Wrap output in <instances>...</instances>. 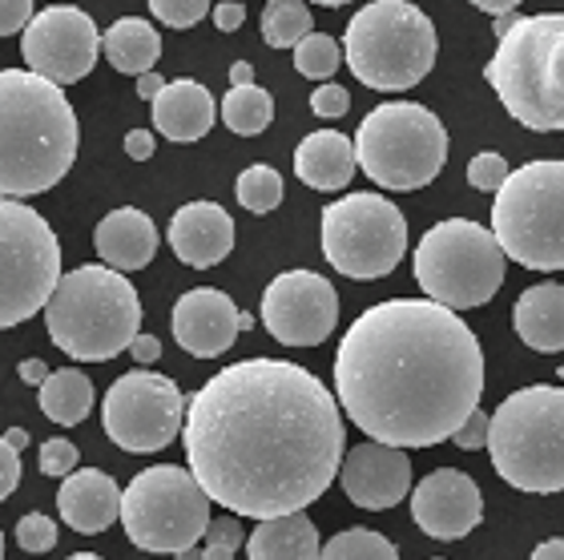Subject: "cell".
I'll list each match as a JSON object with an SVG mask.
<instances>
[{
    "label": "cell",
    "mask_w": 564,
    "mask_h": 560,
    "mask_svg": "<svg viewBox=\"0 0 564 560\" xmlns=\"http://www.w3.org/2000/svg\"><path fill=\"white\" fill-rule=\"evenodd\" d=\"M186 464L210 504L274 520L306 513L343 467L339 399L286 359H242L189 396Z\"/></svg>",
    "instance_id": "1"
},
{
    "label": "cell",
    "mask_w": 564,
    "mask_h": 560,
    "mask_svg": "<svg viewBox=\"0 0 564 560\" xmlns=\"http://www.w3.org/2000/svg\"><path fill=\"white\" fill-rule=\"evenodd\" d=\"M480 396V338L432 299L367 306L335 351V399L376 444L403 452L444 444Z\"/></svg>",
    "instance_id": "2"
},
{
    "label": "cell",
    "mask_w": 564,
    "mask_h": 560,
    "mask_svg": "<svg viewBox=\"0 0 564 560\" xmlns=\"http://www.w3.org/2000/svg\"><path fill=\"white\" fill-rule=\"evenodd\" d=\"M77 114L61 85L29 69H0V198H33L77 162Z\"/></svg>",
    "instance_id": "3"
},
{
    "label": "cell",
    "mask_w": 564,
    "mask_h": 560,
    "mask_svg": "<svg viewBox=\"0 0 564 560\" xmlns=\"http://www.w3.org/2000/svg\"><path fill=\"white\" fill-rule=\"evenodd\" d=\"M48 338L77 363H106L141 335V299L133 282L106 262L61 274L45 303Z\"/></svg>",
    "instance_id": "4"
},
{
    "label": "cell",
    "mask_w": 564,
    "mask_h": 560,
    "mask_svg": "<svg viewBox=\"0 0 564 560\" xmlns=\"http://www.w3.org/2000/svg\"><path fill=\"white\" fill-rule=\"evenodd\" d=\"M488 85L512 121L536 133L564 129V12L517 17L500 36L488 69Z\"/></svg>",
    "instance_id": "5"
},
{
    "label": "cell",
    "mask_w": 564,
    "mask_h": 560,
    "mask_svg": "<svg viewBox=\"0 0 564 560\" xmlns=\"http://www.w3.org/2000/svg\"><path fill=\"white\" fill-rule=\"evenodd\" d=\"M488 452L500 480L520 492H564V387H520L488 420Z\"/></svg>",
    "instance_id": "6"
},
{
    "label": "cell",
    "mask_w": 564,
    "mask_h": 560,
    "mask_svg": "<svg viewBox=\"0 0 564 560\" xmlns=\"http://www.w3.org/2000/svg\"><path fill=\"white\" fill-rule=\"evenodd\" d=\"M435 24L412 0H376L355 12L343 33V57L367 89L403 94L435 65Z\"/></svg>",
    "instance_id": "7"
},
{
    "label": "cell",
    "mask_w": 564,
    "mask_h": 560,
    "mask_svg": "<svg viewBox=\"0 0 564 560\" xmlns=\"http://www.w3.org/2000/svg\"><path fill=\"white\" fill-rule=\"evenodd\" d=\"M355 162L383 190H423L447 162V129L427 106L383 101L355 133Z\"/></svg>",
    "instance_id": "8"
},
{
    "label": "cell",
    "mask_w": 564,
    "mask_h": 560,
    "mask_svg": "<svg viewBox=\"0 0 564 560\" xmlns=\"http://www.w3.org/2000/svg\"><path fill=\"white\" fill-rule=\"evenodd\" d=\"M492 238L529 270H564V162H529L496 190Z\"/></svg>",
    "instance_id": "9"
},
{
    "label": "cell",
    "mask_w": 564,
    "mask_h": 560,
    "mask_svg": "<svg viewBox=\"0 0 564 560\" xmlns=\"http://www.w3.org/2000/svg\"><path fill=\"white\" fill-rule=\"evenodd\" d=\"M505 250L471 218H444L415 246V282L432 303L447 311H471L492 303L505 282Z\"/></svg>",
    "instance_id": "10"
},
{
    "label": "cell",
    "mask_w": 564,
    "mask_h": 560,
    "mask_svg": "<svg viewBox=\"0 0 564 560\" xmlns=\"http://www.w3.org/2000/svg\"><path fill=\"white\" fill-rule=\"evenodd\" d=\"M121 528L133 549L177 552L194 549L210 528V496L198 488L189 467L153 464L121 492Z\"/></svg>",
    "instance_id": "11"
},
{
    "label": "cell",
    "mask_w": 564,
    "mask_h": 560,
    "mask_svg": "<svg viewBox=\"0 0 564 560\" xmlns=\"http://www.w3.org/2000/svg\"><path fill=\"white\" fill-rule=\"evenodd\" d=\"M61 282V243L53 226L17 198H0V331L45 311Z\"/></svg>",
    "instance_id": "12"
},
{
    "label": "cell",
    "mask_w": 564,
    "mask_h": 560,
    "mask_svg": "<svg viewBox=\"0 0 564 560\" xmlns=\"http://www.w3.org/2000/svg\"><path fill=\"white\" fill-rule=\"evenodd\" d=\"M323 255L347 279H388L408 255L400 206L379 194H347L323 206Z\"/></svg>",
    "instance_id": "13"
},
{
    "label": "cell",
    "mask_w": 564,
    "mask_h": 560,
    "mask_svg": "<svg viewBox=\"0 0 564 560\" xmlns=\"http://www.w3.org/2000/svg\"><path fill=\"white\" fill-rule=\"evenodd\" d=\"M101 423L121 452H162L174 444L186 423V396L177 391L170 375L138 367L113 379L101 403Z\"/></svg>",
    "instance_id": "14"
},
{
    "label": "cell",
    "mask_w": 564,
    "mask_h": 560,
    "mask_svg": "<svg viewBox=\"0 0 564 560\" xmlns=\"http://www.w3.org/2000/svg\"><path fill=\"white\" fill-rule=\"evenodd\" d=\"M21 53L29 73L45 77L53 85H73L89 77L101 53V33L94 17L73 4H48L36 12L21 36Z\"/></svg>",
    "instance_id": "15"
},
{
    "label": "cell",
    "mask_w": 564,
    "mask_h": 560,
    "mask_svg": "<svg viewBox=\"0 0 564 560\" xmlns=\"http://www.w3.org/2000/svg\"><path fill=\"white\" fill-rule=\"evenodd\" d=\"M262 323L282 347H318L339 323V294L315 270H286L262 291Z\"/></svg>",
    "instance_id": "16"
},
{
    "label": "cell",
    "mask_w": 564,
    "mask_h": 560,
    "mask_svg": "<svg viewBox=\"0 0 564 560\" xmlns=\"http://www.w3.org/2000/svg\"><path fill=\"white\" fill-rule=\"evenodd\" d=\"M412 520L432 540H459L484 520V496L459 467H435L412 492Z\"/></svg>",
    "instance_id": "17"
},
{
    "label": "cell",
    "mask_w": 564,
    "mask_h": 560,
    "mask_svg": "<svg viewBox=\"0 0 564 560\" xmlns=\"http://www.w3.org/2000/svg\"><path fill=\"white\" fill-rule=\"evenodd\" d=\"M339 480L351 504H359L367 513H388L412 492V460L403 448L367 440L343 455Z\"/></svg>",
    "instance_id": "18"
},
{
    "label": "cell",
    "mask_w": 564,
    "mask_h": 560,
    "mask_svg": "<svg viewBox=\"0 0 564 560\" xmlns=\"http://www.w3.org/2000/svg\"><path fill=\"white\" fill-rule=\"evenodd\" d=\"M170 327H174L177 347L189 351L194 359H218V355L235 347L238 306L226 291L198 287V291H186L174 303Z\"/></svg>",
    "instance_id": "19"
},
{
    "label": "cell",
    "mask_w": 564,
    "mask_h": 560,
    "mask_svg": "<svg viewBox=\"0 0 564 560\" xmlns=\"http://www.w3.org/2000/svg\"><path fill=\"white\" fill-rule=\"evenodd\" d=\"M170 246L186 267H218L235 250V218L218 202H186L170 218Z\"/></svg>",
    "instance_id": "20"
},
{
    "label": "cell",
    "mask_w": 564,
    "mask_h": 560,
    "mask_svg": "<svg viewBox=\"0 0 564 560\" xmlns=\"http://www.w3.org/2000/svg\"><path fill=\"white\" fill-rule=\"evenodd\" d=\"M61 520L82 532V537H97L106 532L113 520H121V488L118 480L101 472V467H77L73 476H65L57 492Z\"/></svg>",
    "instance_id": "21"
},
{
    "label": "cell",
    "mask_w": 564,
    "mask_h": 560,
    "mask_svg": "<svg viewBox=\"0 0 564 560\" xmlns=\"http://www.w3.org/2000/svg\"><path fill=\"white\" fill-rule=\"evenodd\" d=\"M94 246L109 270H121V274L126 270H141L150 267L153 255H158V226L138 206H121V211H109L97 223Z\"/></svg>",
    "instance_id": "22"
},
{
    "label": "cell",
    "mask_w": 564,
    "mask_h": 560,
    "mask_svg": "<svg viewBox=\"0 0 564 560\" xmlns=\"http://www.w3.org/2000/svg\"><path fill=\"white\" fill-rule=\"evenodd\" d=\"M150 114H153V129L162 138L186 146V141H198L210 133L218 109H214V97L206 85L182 77V82H165L162 94L150 101Z\"/></svg>",
    "instance_id": "23"
},
{
    "label": "cell",
    "mask_w": 564,
    "mask_h": 560,
    "mask_svg": "<svg viewBox=\"0 0 564 560\" xmlns=\"http://www.w3.org/2000/svg\"><path fill=\"white\" fill-rule=\"evenodd\" d=\"M355 141L339 129H315L311 138L299 141L294 150V174L303 177L311 190H347L355 177Z\"/></svg>",
    "instance_id": "24"
},
{
    "label": "cell",
    "mask_w": 564,
    "mask_h": 560,
    "mask_svg": "<svg viewBox=\"0 0 564 560\" xmlns=\"http://www.w3.org/2000/svg\"><path fill=\"white\" fill-rule=\"evenodd\" d=\"M512 327L520 343L532 351H564V282H541L517 299L512 311Z\"/></svg>",
    "instance_id": "25"
},
{
    "label": "cell",
    "mask_w": 564,
    "mask_h": 560,
    "mask_svg": "<svg viewBox=\"0 0 564 560\" xmlns=\"http://www.w3.org/2000/svg\"><path fill=\"white\" fill-rule=\"evenodd\" d=\"M250 560H318V528L306 513L259 520L247 540Z\"/></svg>",
    "instance_id": "26"
},
{
    "label": "cell",
    "mask_w": 564,
    "mask_h": 560,
    "mask_svg": "<svg viewBox=\"0 0 564 560\" xmlns=\"http://www.w3.org/2000/svg\"><path fill=\"white\" fill-rule=\"evenodd\" d=\"M101 49H106L109 65L118 73H130V77H141V73L158 69V57H162V36L150 21L141 17H121L118 24H109L101 33Z\"/></svg>",
    "instance_id": "27"
},
{
    "label": "cell",
    "mask_w": 564,
    "mask_h": 560,
    "mask_svg": "<svg viewBox=\"0 0 564 560\" xmlns=\"http://www.w3.org/2000/svg\"><path fill=\"white\" fill-rule=\"evenodd\" d=\"M94 408V384L89 375L77 371V367H61V371H48V379L41 384V411L48 420L61 423V428H73L82 423Z\"/></svg>",
    "instance_id": "28"
},
{
    "label": "cell",
    "mask_w": 564,
    "mask_h": 560,
    "mask_svg": "<svg viewBox=\"0 0 564 560\" xmlns=\"http://www.w3.org/2000/svg\"><path fill=\"white\" fill-rule=\"evenodd\" d=\"M223 121L238 138H259L274 121V97L262 85H242L223 97Z\"/></svg>",
    "instance_id": "29"
},
{
    "label": "cell",
    "mask_w": 564,
    "mask_h": 560,
    "mask_svg": "<svg viewBox=\"0 0 564 560\" xmlns=\"http://www.w3.org/2000/svg\"><path fill=\"white\" fill-rule=\"evenodd\" d=\"M311 9L303 0H267L262 9V41L271 49H294L303 36H311Z\"/></svg>",
    "instance_id": "30"
},
{
    "label": "cell",
    "mask_w": 564,
    "mask_h": 560,
    "mask_svg": "<svg viewBox=\"0 0 564 560\" xmlns=\"http://www.w3.org/2000/svg\"><path fill=\"white\" fill-rule=\"evenodd\" d=\"M318 560H400V549L376 528H343L318 549Z\"/></svg>",
    "instance_id": "31"
},
{
    "label": "cell",
    "mask_w": 564,
    "mask_h": 560,
    "mask_svg": "<svg viewBox=\"0 0 564 560\" xmlns=\"http://www.w3.org/2000/svg\"><path fill=\"white\" fill-rule=\"evenodd\" d=\"M235 194H238V206H247L250 214H271L274 206L282 202V174L274 165H247L235 182Z\"/></svg>",
    "instance_id": "32"
},
{
    "label": "cell",
    "mask_w": 564,
    "mask_h": 560,
    "mask_svg": "<svg viewBox=\"0 0 564 560\" xmlns=\"http://www.w3.org/2000/svg\"><path fill=\"white\" fill-rule=\"evenodd\" d=\"M343 65V45L327 33H311L294 45V69L311 82H327L330 73Z\"/></svg>",
    "instance_id": "33"
},
{
    "label": "cell",
    "mask_w": 564,
    "mask_h": 560,
    "mask_svg": "<svg viewBox=\"0 0 564 560\" xmlns=\"http://www.w3.org/2000/svg\"><path fill=\"white\" fill-rule=\"evenodd\" d=\"M242 545H247V537H242L238 516H218V520H210L206 537L198 540V552L202 560H235V552Z\"/></svg>",
    "instance_id": "34"
},
{
    "label": "cell",
    "mask_w": 564,
    "mask_h": 560,
    "mask_svg": "<svg viewBox=\"0 0 564 560\" xmlns=\"http://www.w3.org/2000/svg\"><path fill=\"white\" fill-rule=\"evenodd\" d=\"M17 545L24 552H53L57 549V520L45 513H29L17 520Z\"/></svg>",
    "instance_id": "35"
},
{
    "label": "cell",
    "mask_w": 564,
    "mask_h": 560,
    "mask_svg": "<svg viewBox=\"0 0 564 560\" xmlns=\"http://www.w3.org/2000/svg\"><path fill=\"white\" fill-rule=\"evenodd\" d=\"M150 9L170 29H194L210 12V0H150Z\"/></svg>",
    "instance_id": "36"
},
{
    "label": "cell",
    "mask_w": 564,
    "mask_h": 560,
    "mask_svg": "<svg viewBox=\"0 0 564 560\" xmlns=\"http://www.w3.org/2000/svg\"><path fill=\"white\" fill-rule=\"evenodd\" d=\"M508 174H512V170H508V162L500 153H476L468 162V182L476 190H484V194H496V190L508 182Z\"/></svg>",
    "instance_id": "37"
},
{
    "label": "cell",
    "mask_w": 564,
    "mask_h": 560,
    "mask_svg": "<svg viewBox=\"0 0 564 560\" xmlns=\"http://www.w3.org/2000/svg\"><path fill=\"white\" fill-rule=\"evenodd\" d=\"M77 464H82V452H77L73 440L53 435V440L41 444V472H45V476H73Z\"/></svg>",
    "instance_id": "38"
},
{
    "label": "cell",
    "mask_w": 564,
    "mask_h": 560,
    "mask_svg": "<svg viewBox=\"0 0 564 560\" xmlns=\"http://www.w3.org/2000/svg\"><path fill=\"white\" fill-rule=\"evenodd\" d=\"M311 109H315L318 117L335 121V117H343L347 109H351V94H347L343 85H335V82H323L315 94H311Z\"/></svg>",
    "instance_id": "39"
},
{
    "label": "cell",
    "mask_w": 564,
    "mask_h": 560,
    "mask_svg": "<svg viewBox=\"0 0 564 560\" xmlns=\"http://www.w3.org/2000/svg\"><path fill=\"white\" fill-rule=\"evenodd\" d=\"M488 420L492 416H484L480 408L471 411L468 420L459 423L456 428V435H452V444L459 448V452H476V448H488Z\"/></svg>",
    "instance_id": "40"
},
{
    "label": "cell",
    "mask_w": 564,
    "mask_h": 560,
    "mask_svg": "<svg viewBox=\"0 0 564 560\" xmlns=\"http://www.w3.org/2000/svg\"><path fill=\"white\" fill-rule=\"evenodd\" d=\"M33 4L36 0H0V36L24 33L33 21Z\"/></svg>",
    "instance_id": "41"
},
{
    "label": "cell",
    "mask_w": 564,
    "mask_h": 560,
    "mask_svg": "<svg viewBox=\"0 0 564 560\" xmlns=\"http://www.w3.org/2000/svg\"><path fill=\"white\" fill-rule=\"evenodd\" d=\"M21 484V452L0 435V500H9Z\"/></svg>",
    "instance_id": "42"
},
{
    "label": "cell",
    "mask_w": 564,
    "mask_h": 560,
    "mask_svg": "<svg viewBox=\"0 0 564 560\" xmlns=\"http://www.w3.org/2000/svg\"><path fill=\"white\" fill-rule=\"evenodd\" d=\"M214 24H218V33H238L242 21H247V4H238V0H218L210 9Z\"/></svg>",
    "instance_id": "43"
},
{
    "label": "cell",
    "mask_w": 564,
    "mask_h": 560,
    "mask_svg": "<svg viewBox=\"0 0 564 560\" xmlns=\"http://www.w3.org/2000/svg\"><path fill=\"white\" fill-rule=\"evenodd\" d=\"M153 146H158V141H153V129H130V133H126V153H130L133 162H150Z\"/></svg>",
    "instance_id": "44"
},
{
    "label": "cell",
    "mask_w": 564,
    "mask_h": 560,
    "mask_svg": "<svg viewBox=\"0 0 564 560\" xmlns=\"http://www.w3.org/2000/svg\"><path fill=\"white\" fill-rule=\"evenodd\" d=\"M130 355L138 367H153V363L162 359V343H158V335H138L130 343Z\"/></svg>",
    "instance_id": "45"
},
{
    "label": "cell",
    "mask_w": 564,
    "mask_h": 560,
    "mask_svg": "<svg viewBox=\"0 0 564 560\" xmlns=\"http://www.w3.org/2000/svg\"><path fill=\"white\" fill-rule=\"evenodd\" d=\"M162 89H165V77L158 69L141 73V77H138V97H141V101H153V97L162 94Z\"/></svg>",
    "instance_id": "46"
},
{
    "label": "cell",
    "mask_w": 564,
    "mask_h": 560,
    "mask_svg": "<svg viewBox=\"0 0 564 560\" xmlns=\"http://www.w3.org/2000/svg\"><path fill=\"white\" fill-rule=\"evenodd\" d=\"M17 371H21V379H24V384H36V387H41V384H45V379H48V367H45V359H24L21 367H17Z\"/></svg>",
    "instance_id": "47"
},
{
    "label": "cell",
    "mask_w": 564,
    "mask_h": 560,
    "mask_svg": "<svg viewBox=\"0 0 564 560\" xmlns=\"http://www.w3.org/2000/svg\"><path fill=\"white\" fill-rule=\"evenodd\" d=\"M480 12H488V17H512V9H517L520 0H471Z\"/></svg>",
    "instance_id": "48"
},
{
    "label": "cell",
    "mask_w": 564,
    "mask_h": 560,
    "mask_svg": "<svg viewBox=\"0 0 564 560\" xmlns=\"http://www.w3.org/2000/svg\"><path fill=\"white\" fill-rule=\"evenodd\" d=\"M532 560H564V540L553 537V540H544V545H536Z\"/></svg>",
    "instance_id": "49"
},
{
    "label": "cell",
    "mask_w": 564,
    "mask_h": 560,
    "mask_svg": "<svg viewBox=\"0 0 564 560\" xmlns=\"http://www.w3.org/2000/svg\"><path fill=\"white\" fill-rule=\"evenodd\" d=\"M230 85H235V89L254 85V65H250V61H235V65H230Z\"/></svg>",
    "instance_id": "50"
},
{
    "label": "cell",
    "mask_w": 564,
    "mask_h": 560,
    "mask_svg": "<svg viewBox=\"0 0 564 560\" xmlns=\"http://www.w3.org/2000/svg\"><path fill=\"white\" fill-rule=\"evenodd\" d=\"M4 440H9L17 452H24V448H29V432H24V428H9V432H4Z\"/></svg>",
    "instance_id": "51"
},
{
    "label": "cell",
    "mask_w": 564,
    "mask_h": 560,
    "mask_svg": "<svg viewBox=\"0 0 564 560\" xmlns=\"http://www.w3.org/2000/svg\"><path fill=\"white\" fill-rule=\"evenodd\" d=\"M254 327V315L250 311H238V331H250Z\"/></svg>",
    "instance_id": "52"
},
{
    "label": "cell",
    "mask_w": 564,
    "mask_h": 560,
    "mask_svg": "<svg viewBox=\"0 0 564 560\" xmlns=\"http://www.w3.org/2000/svg\"><path fill=\"white\" fill-rule=\"evenodd\" d=\"M311 4H323V9H339V4H351V0H311Z\"/></svg>",
    "instance_id": "53"
},
{
    "label": "cell",
    "mask_w": 564,
    "mask_h": 560,
    "mask_svg": "<svg viewBox=\"0 0 564 560\" xmlns=\"http://www.w3.org/2000/svg\"><path fill=\"white\" fill-rule=\"evenodd\" d=\"M69 560H106V557H97V552H73Z\"/></svg>",
    "instance_id": "54"
},
{
    "label": "cell",
    "mask_w": 564,
    "mask_h": 560,
    "mask_svg": "<svg viewBox=\"0 0 564 560\" xmlns=\"http://www.w3.org/2000/svg\"><path fill=\"white\" fill-rule=\"evenodd\" d=\"M0 560H4V532H0Z\"/></svg>",
    "instance_id": "55"
},
{
    "label": "cell",
    "mask_w": 564,
    "mask_h": 560,
    "mask_svg": "<svg viewBox=\"0 0 564 560\" xmlns=\"http://www.w3.org/2000/svg\"><path fill=\"white\" fill-rule=\"evenodd\" d=\"M561 384H564V363H561Z\"/></svg>",
    "instance_id": "56"
}]
</instances>
